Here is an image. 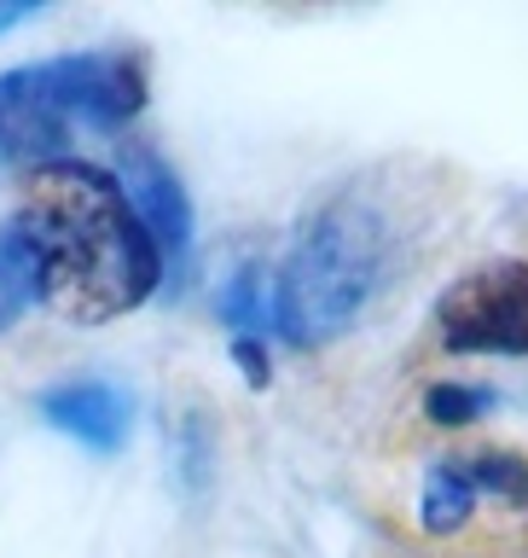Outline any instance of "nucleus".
<instances>
[{
	"label": "nucleus",
	"instance_id": "6e6552de",
	"mask_svg": "<svg viewBox=\"0 0 528 558\" xmlns=\"http://www.w3.org/2000/svg\"><path fill=\"white\" fill-rule=\"evenodd\" d=\"M41 303V274H35V251L24 227H0V331H7L24 308Z\"/></svg>",
	"mask_w": 528,
	"mask_h": 558
},
{
	"label": "nucleus",
	"instance_id": "423d86ee",
	"mask_svg": "<svg viewBox=\"0 0 528 558\" xmlns=\"http://www.w3.org/2000/svg\"><path fill=\"white\" fill-rule=\"evenodd\" d=\"M41 418L94 453H116L134 430V401L111 378H70L41 390Z\"/></svg>",
	"mask_w": 528,
	"mask_h": 558
},
{
	"label": "nucleus",
	"instance_id": "39448f33",
	"mask_svg": "<svg viewBox=\"0 0 528 558\" xmlns=\"http://www.w3.org/2000/svg\"><path fill=\"white\" fill-rule=\"evenodd\" d=\"M116 186H122V198L134 204L139 227L151 233L157 256H163V251L181 256L186 244H192V204H186L181 174H174L151 146H122V157H116Z\"/></svg>",
	"mask_w": 528,
	"mask_h": 558
},
{
	"label": "nucleus",
	"instance_id": "9d476101",
	"mask_svg": "<svg viewBox=\"0 0 528 558\" xmlns=\"http://www.w3.org/2000/svg\"><path fill=\"white\" fill-rule=\"evenodd\" d=\"M268 308H273V274H261V268H238L233 286L221 291V320L233 326V338L268 331Z\"/></svg>",
	"mask_w": 528,
	"mask_h": 558
},
{
	"label": "nucleus",
	"instance_id": "0eeeda50",
	"mask_svg": "<svg viewBox=\"0 0 528 558\" xmlns=\"http://www.w3.org/2000/svg\"><path fill=\"white\" fill-rule=\"evenodd\" d=\"M482 512V495L470 483L465 453H435L425 465V500H418V523L430 535H459L470 518Z\"/></svg>",
	"mask_w": 528,
	"mask_h": 558
},
{
	"label": "nucleus",
	"instance_id": "7ed1b4c3",
	"mask_svg": "<svg viewBox=\"0 0 528 558\" xmlns=\"http://www.w3.org/2000/svg\"><path fill=\"white\" fill-rule=\"evenodd\" d=\"M146 111V59L116 52H64L0 76V163L47 169L64 163L70 122L128 129Z\"/></svg>",
	"mask_w": 528,
	"mask_h": 558
},
{
	"label": "nucleus",
	"instance_id": "4468645a",
	"mask_svg": "<svg viewBox=\"0 0 528 558\" xmlns=\"http://www.w3.org/2000/svg\"><path fill=\"white\" fill-rule=\"evenodd\" d=\"M35 12H41V7H35V0H0V35H7L12 24H29Z\"/></svg>",
	"mask_w": 528,
	"mask_h": 558
},
{
	"label": "nucleus",
	"instance_id": "f257e3e1",
	"mask_svg": "<svg viewBox=\"0 0 528 558\" xmlns=\"http://www.w3.org/2000/svg\"><path fill=\"white\" fill-rule=\"evenodd\" d=\"M17 227L35 251L41 303L76 326L116 320L163 286V256L111 169L76 157L29 169Z\"/></svg>",
	"mask_w": 528,
	"mask_h": 558
},
{
	"label": "nucleus",
	"instance_id": "f03ea898",
	"mask_svg": "<svg viewBox=\"0 0 528 558\" xmlns=\"http://www.w3.org/2000/svg\"><path fill=\"white\" fill-rule=\"evenodd\" d=\"M413 251L418 216L407 192H395L383 174H360V181L337 186L296 227L291 251L279 262L268 331L296 349L343 338L348 326H360L366 308H378L401 286Z\"/></svg>",
	"mask_w": 528,
	"mask_h": 558
},
{
	"label": "nucleus",
	"instance_id": "9b49d317",
	"mask_svg": "<svg viewBox=\"0 0 528 558\" xmlns=\"http://www.w3.org/2000/svg\"><path fill=\"white\" fill-rule=\"evenodd\" d=\"M500 408V390H488V384H430L425 390V413L435 425H477L482 413Z\"/></svg>",
	"mask_w": 528,
	"mask_h": 558
},
{
	"label": "nucleus",
	"instance_id": "20e7f679",
	"mask_svg": "<svg viewBox=\"0 0 528 558\" xmlns=\"http://www.w3.org/2000/svg\"><path fill=\"white\" fill-rule=\"evenodd\" d=\"M447 355H528V262H488L435 296Z\"/></svg>",
	"mask_w": 528,
	"mask_h": 558
},
{
	"label": "nucleus",
	"instance_id": "f8f14e48",
	"mask_svg": "<svg viewBox=\"0 0 528 558\" xmlns=\"http://www.w3.org/2000/svg\"><path fill=\"white\" fill-rule=\"evenodd\" d=\"M181 477L186 488L198 495L209 483V436H204V418H186V442H181Z\"/></svg>",
	"mask_w": 528,
	"mask_h": 558
},
{
	"label": "nucleus",
	"instance_id": "ddd939ff",
	"mask_svg": "<svg viewBox=\"0 0 528 558\" xmlns=\"http://www.w3.org/2000/svg\"><path fill=\"white\" fill-rule=\"evenodd\" d=\"M233 361L244 366V378H250L256 390H268V384H273V361H268V343H261V338H233Z\"/></svg>",
	"mask_w": 528,
	"mask_h": 558
},
{
	"label": "nucleus",
	"instance_id": "1a4fd4ad",
	"mask_svg": "<svg viewBox=\"0 0 528 558\" xmlns=\"http://www.w3.org/2000/svg\"><path fill=\"white\" fill-rule=\"evenodd\" d=\"M470 483H477L482 500H500L505 512H528V460L505 448H470L465 453Z\"/></svg>",
	"mask_w": 528,
	"mask_h": 558
}]
</instances>
